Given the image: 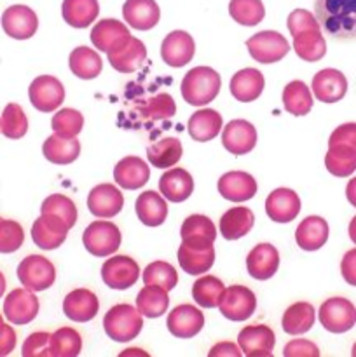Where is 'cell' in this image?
<instances>
[{
  "label": "cell",
  "mask_w": 356,
  "mask_h": 357,
  "mask_svg": "<svg viewBox=\"0 0 356 357\" xmlns=\"http://www.w3.org/2000/svg\"><path fill=\"white\" fill-rule=\"evenodd\" d=\"M98 310H100L98 296L86 288L73 289L63 300V312L75 323H87L96 316Z\"/></svg>",
  "instance_id": "22"
},
{
  "label": "cell",
  "mask_w": 356,
  "mask_h": 357,
  "mask_svg": "<svg viewBox=\"0 0 356 357\" xmlns=\"http://www.w3.org/2000/svg\"><path fill=\"white\" fill-rule=\"evenodd\" d=\"M68 65L73 75L82 80L96 79L101 73V68H103L100 54L91 47H86V45L73 49L68 58Z\"/></svg>",
  "instance_id": "39"
},
{
  "label": "cell",
  "mask_w": 356,
  "mask_h": 357,
  "mask_svg": "<svg viewBox=\"0 0 356 357\" xmlns=\"http://www.w3.org/2000/svg\"><path fill=\"white\" fill-rule=\"evenodd\" d=\"M84 126V117L79 110L73 108H61L52 115L51 128L56 135L63 138H75Z\"/></svg>",
  "instance_id": "51"
},
{
  "label": "cell",
  "mask_w": 356,
  "mask_h": 357,
  "mask_svg": "<svg viewBox=\"0 0 356 357\" xmlns=\"http://www.w3.org/2000/svg\"><path fill=\"white\" fill-rule=\"evenodd\" d=\"M16 347V333L9 324H0V354L7 356Z\"/></svg>",
  "instance_id": "58"
},
{
  "label": "cell",
  "mask_w": 356,
  "mask_h": 357,
  "mask_svg": "<svg viewBox=\"0 0 356 357\" xmlns=\"http://www.w3.org/2000/svg\"><path fill=\"white\" fill-rule=\"evenodd\" d=\"M2 135L10 139H20L27 135L28 131V121L24 115L23 108L17 103H9L2 112Z\"/></svg>",
  "instance_id": "49"
},
{
  "label": "cell",
  "mask_w": 356,
  "mask_h": 357,
  "mask_svg": "<svg viewBox=\"0 0 356 357\" xmlns=\"http://www.w3.org/2000/svg\"><path fill=\"white\" fill-rule=\"evenodd\" d=\"M218 192L230 202H246L257 194V181L244 171H229L220 176Z\"/></svg>",
  "instance_id": "23"
},
{
  "label": "cell",
  "mask_w": 356,
  "mask_h": 357,
  "mask_svg": "<svg viewBox=\"0 0 356 357\" xmlns=\"http://www.w3.org/2000/svg\"><path fill=\"white\" fill-rule=\"evenodd\" d=\"M63 20L73 28H87L100 14L98 0H63Z\"/></svg>",
  "instance_id": "36"
},
{
  "label": "cell",
  "mask_w": 356,
  "mask_h": 357,
  "mask_svg": "<svg viewBox=\"0 0 356 357\" xmlns=\"http://www.w3.org/2000/svg\"><path fill=\"white\" fill-rule=\"evenodd\" d=\"M112 68L121 73H133L145 63L147 47L140 38L131 37L122 47L107 52Z\"/></svg>",
  "instance_id": "28"
},
{
  "label": "cell",
  "mask_w": 356,
  "mask_h": 357,
  "mask_svg": "<svg viewBox=\"0 0 356 357\" xmlns=\"http://www.w3.org/2000/svg\"><path fill=\"white\" fill-rule=\"evenodd\" d=\"M355 138H356L355 122H346V124L339 126V128L332 132L330 139H328V146L330 145L355 146Z\"/></svg>",
  "instance_id": "56"
},
{
  "label": "cell",
  "mask_w": 356,
  "mask_h": 357,
  "mask_svg": "<svg viewBox=\"0 0 356 357\" xmlns=\"http://www.w3.org/2000/svg\"><path fill=\"white\" fill-rule=\"evenodd\" d=\"M124 197L115 185L101 183L89 192L87 208L96 218H114L122 211Z\"/></svg>",
  "instance_id": "15"
},
{
  "label": "cell",
  "mask_w": 356,
  "mask_h": 357,
  "mask_svg": "<svg viewBox=\"0 0 356 357\" xmlns=\"http://www.w3.org/2000/svg\"><path fill=\"white\" fill-rule=\"evenodd\" d=\"M168 305H170V296H168L166 289L159 288V286L145 284V288H142V291L136 296V309L149 319L164 316Z\"/></svg>",
  "instance_id": "41"
},
{
  "label": "cell",
  "mask_w": 356,
  "mask_h": 357,
  "mask_svg": "<svg viewBox=\"0 0 356 357\" xmlns=\"http://www.w3.org/2000/svg\"><path fill=\"white\" fill-rule=\"evenodd\" d=\"M316 20L327 37L353 40L356 35V0H314Z\"/></svg>",
  "instance_id": "1"
},
{
  "label": "cell",
  "mask_w": 356,
  "mask_h": 357,
  "mask_svg": "<svg viewBox=\"0 0 356 357\" xmlns=\"http://www.w3.org/2000/svg\"><path fill=\"white\" fill-rule=\"evenodd\" d=\"M131 38L128 26L117 20H101L91 30V42L98 51L112 52L122 47Z\"/></svg>",
  "instance_id": "18"
},
{
  "label": "cell",
  "mask_w": 356,
  "mask_h": 357,
  "mask_svg": "<svg viewBox=\"0 0 356 357\" xmlns=\"http://www.w3.org/2000/svg\"><path fill=\"white\" fill-rule=\"evenodd\" d=\"M42 152L49 162L65 166V164H72L80 155V143L77 136L75 138H63L59 135H52L44 142Z\"/></svg>",
  "instance_id": "35"
},
{
  "label": "cell",
  "mask_w": 356,
  "mask_h": 357,
  "mask_svg": "<svg viewBox=\"0 0 356 357\" xmlns=\"http://www.w3.org/2000/svg\"><path fill=\"white\" fill-rule=\"evenodd\" d=\"M150 178V169L147 162H143L140 157H124L119 160L114 167V180L124 190H138L145 187Z\"/></svg>",
  "instance_id": "26"
},
{
  "label": "cell",
  "mask_w": 356,
  "mask_h": 357,
  "mask_svg": "<svg viewBox=\"0 0 356 357\" xmlns=\"http://www.w3.org/2000/svg\"><path fill=\"white\" fill-rule=\"evenodd\" d=\"M122 16L129 26L145 31L159 23L161 9L156 0H126Z\"/></svg>",
  "instance_id": "27"
},
{
  "label": "cell",
  "mask_w": 356,
  "mask_h": 357,
  "mask_svg": "<svg viewBox=\"0 0 356 357\" xmlns=\"http://www.w3.org/2000/svg\"><path fill=\"white\" fill-rule=\"evenodd\" d=\"M28 96H30V103L37 110L49 114L61 107L63 100H65V87L56 77L40 75L30 84Z\"/></svg>",
  "instance_id": "9"
},
{
  "label": "cell",
  "mask_w": 356,
  "mask_h": 357,
  "mask_svg": "<svg viewBox=\"0 0 356 357\" xmlns=\"http://www.w3.org/2000/svg\"><path fill=\"white\" fill-rule=\"evenodd\" d=\"M313 93L321 103H337L348 93V79L339 70L325 68L314 75Z\"/></svg>",
  "instance_id": "20"
},
{
  "label": "cell",
  "mask_w": 356,
  "mask_h": 357,
  "mask_svg": "<svg viewBox=\"0 0 356 357\" xmlns=\"http://www.w3.org/2000/svg\"><path fill=\"white\" fill-rule=\"evenodd\" d=\"M253 223L255 218L251 209L244 208V206H237V208L223 213V216L220 218V234L227 241L241 239L253 229Z\"/></svg>",
  "instance_id": "34"
},
{
  "label": "cell",
  "mask_w": 356,
  "mask_h": 357,
  "mask_svg": "<svg viewBox=\"0 0 356 357\" xmlns=\"http://www.w3.org/2000/svg\"><path fill=\"white\" fill-rule=\"evenodd\" d=\"M328 223L321 216H307L295 230V241L304 251H318L328 241Z\"/></svg>",
  "instance_id": "33"
},
{
  "label": "cell",
  "mask_w": 356,
  "mask_h": 357,
  "mask_svg": "<svg viewBox=\"0 0 356 357\" xmlns=\"http://www.w3.org/2000/svg\"><path fill=\"white\" fill-rule=\"evenodd\" d=\"M140 267L133 258L114 257L107 260L101 267V279L112 289H129L140 279Z\"/></svg>",
  "instance_id": "10"
},
{
  "label": "cell",
  "mask_w": 356,
  "mask_h": 357,
  "mask_svg": "<svg viewBox=\"0 0 356 357\" xmlns=\"http://www.w3.org/2000/svg\"><path fill=\"white\" fill-rule=\"evenodd\" d=\"M215 261L213 244H187L181 243L178 248V264L181 271L191 275L206 274Z\"/></svg>",
  "instance_id": "19"
},
{
  "label": "cell",
  "mask_w": 356,
  "mask_h": 357,
  "mask_svg": "<svg viewBox=\"0 0 356 357\" xmlns=\"http://www.w3.org/2000/svg\"><path fill=\"white\" fill-rule=\"evenodd\" d=\"M51 349L56 357H75L82 351V337L73 328H59L52 333Z\"/></svg>",
  "instance_id": "47"
},
{
  "label": "cell",
  "mask_w": 356,
  "mask_h": 357,
  "mask_svg": "<svg viewBox=\"0 0 356 357\" xmlns=\"http://www.w3.org/2000/svg\"><path fill=\"white\" fill-rule=\"evenodd\" d=\"M136 216L147 227L163 225L168 216V204L161 194L154 190L142 192L135 204Z\"/></svg>",
  "instance_id": "31"
},
{
  "label": "cell",
  "mask_w": 356,
  "mask_h": 357,
  "mask_svg": "<svg viewBox=\"0 0 356 357\" xmlns=\"http://www.w3.org/2000/svg\"><path fill=\"white\" fill-rule=\"evenodd\" d=\"M51 337L52 335L47 333V331H37V333H31L30 337L24 340L23 349H21V354H23V357L52 356Z\"/></svg>",
  "instance_id": "54"
},
{
  "label": "cell",
  "mask_w": 356,
  "mask_h": 357,
  "mask_svg": "<svg viewBox=\"0 0 356 357\" xmlns=\"http://www.w3.org/2000/svg\"><path fill=\"white\" fill-rule=\"evenodd\" d=\"M222 129V115L213 108H201L188 119L187 131L195 142H209L216 138Z\"/></svg>",
  "instance_id": "32"
},
{
  "label": "cell",
  "mask_w": 356,
  "mask_h": 357,
  "mask_svg": "<svg viewBox=\"0 0 356 357\" xmlns=\"http://www.w3.org/2000/svg\"><path fill=\"white\" fill-rule=\"evenodd\" d=\"M355 257H356L355 250L348 251V253L344 255V258H342V265H341L342 275H344V279L351 286L355 284Z\"/></svg>",
  "instance_id": "60"
},
{
  "label": "cell",
  "mask_w": 356,
  "mask_h": 357,
  "mask_svg": "<svg viewBox=\"0 0 356 357\" xmlns=\"http://www.w3.org/2000/svg\"><path fill=\"white\" fill-rule=\"evenodd\" d=\"M321 326L330 333H346L353 330L356 321V310L353 302L341 296H334L323 302L318 312Z\"/></svg>",
  "instance_id": "7"
},
{
  "label": "cell",
  "mask_w": 356,
  "mask_h": 357,
  "mask_svg": "<svg viewBox=\"0 0 356 357\" xmlns=\"http://www.w3.org/2000/svg\"><path fill=\"white\" fill-rule=\"evenodd\" d=\"M2 28L10 38L27 40L34 37L38 28V17L30 7L10 6L2 14Z\"/></svg>",
  "instance_id": "13"
},
{
  "label": "cell",
  "mask_w": 356,
  "mask_h": 357,
  "mask_svg": "<svg viewBox=\"0 0 356 357\" xmlns=\"http://www.w3.org/2000/svg\"><path fill=\"white\" fill-rule=\"evenodd\" d=\"M121 232H119L117 225L112 222H105V220H98L93 222L86 230H84L82 243L84 248L89 251L94 257H108V255L115 253L121 246Z\"/></svg>",
  "instance_id": "4"
},
{
  "label": "cell",
  "mask_w": 356,
  "mask_h": 357,
  "mask_svg": "<svg viewBox=\"0 0 356 357\" xmlns=\"http://www.w3.org/2000/svg\"><path fill=\"white\" fill-rule=\"evenodd\" d=\"M166 326L173 337L192 338L205 326V316L194 305L184 303V305H178L171 310L170 316H168Z\"/></svg>",
  "instance_id": "17"
},
{
  "label": "cell",
  "mask_w": 356,
  "mask_h": 357,
  "mask_svg": "<svg viewBox=\"0 0 356 357\" xmlns=\"http://www.w3.org/2000/svg\"><path fill=\"white\" fill-rule=\"evenodd\" d=\"M223 289H225V286H223V282L218 278H215V275H202L192 286V298H194V302L199 307L215 309V307H218Z\"/></svg>",
  "instance_id": "45"
},
{
  "label": "cell",
  "mask_w": 356,
  "mask_h": 357,
  "mask_svg": "<svg viewBox=\"0 0 356 357\" xmlns=\"http://www.w3.org/2000/svg\"><path fill=\"white\" fill-rule=\"evenodd\" d=\"M283 105L288 114L302 117L313 108V94L302 80H293L283 89Z\"/></svg>",
  "instance_id": "43"
},
{
  "label": "cell",
  "mask_w": 356,
  "mask_h": 357,
  "mask_svg": "<svg viewBox=\"0 0 356 357\" xmlns=\"http://www.w3.org/2000/svg\"><path fill=\"white\" fill-rule=\"evenodd\" d=\"M279 267V253L272 244H257L246 257L248 274L257 281H267Z\"/></svg>",
  "instance_id": "25"
},
{
  "label": "cell",
  "mask_w": 356,
  "mask_h": 357,
  "mask_svg": "<svg viewBox=\"0 0 356 357\" xmlns=\"http://www.w3.org/2000/svg\"><path fill=\"white\" fill-rule=\"evenodd\" d=\"M325 166L334 176H351L356 169V150L348 145H330L325 155Z\"/></svg>",
  "instance_id": "42"
},
{
  "label": "cell",
  "mask_w": 356,
  "mask_h": 357,
  "mask_svg": "<svg viewBox=\"0 0 356 357\" xmlns=\"http://www.w3.org/2000/svg\"><path fill=\"white\" fill-rule=\"evenodd\" d=\"M316 319V310L311 303L297 302L285 310L281 319V326L288 335H302L313 328Z\"/></svg>",
  "instance_id": "38"
},
{
  "label": "cell",
  "mask_w": 356,
  "mask_h": 357,
  "mask_svg": "<svg viewBox=\"0 0 356 357\" xmlns=\"http://www.w3.org/2000/svg\"><path fill=\"white\" fill-rule=\"evenodd\" d=\"M222 145L227 152L234 155L250 153L257 145V131L253 124L243 119L230 121L222 132Z\"/></svg>",
  "instance_id": "16"
},
{
  "label": "cell",
  "mask_w": 356,
  "mask_h": 357,
  "mask_svg": "<svg viewBox=\"0 0 356 357\" xmlns=\"http://www.w3.org/2000/svg\"><path fill=\"white\" fill-rule=\"evenodd\" d=\"M283 354H285V357H318L320 351L309 340H293L286 345Z\"/></svg>",
  "instance_id": "57"
},
{
  "label": "cell",
  "mask_w": 356,
  "mask_h": 357,
  "mask_svg": "<svg viewBox=\"0 0 356 357\" xmlns=\"http://www.w3.org/2000/svg\"><path fill=\"white\" fill-rule=\"evenodd\" d=\"M286 26H288L290 35H292V37L293 35L300 33V31L321 30L316 16L306 9H295L293 13H290L288 20H286Z\"/></svg>",
  "instance_id": "55"
},
{
  "label": "cell",
  "mask_w": 356,
  "mask_h": 357,
  "mask_svg": "<svg viewBox=\"0 0 356 357\" xmlns=\"http://www.w3.org/2000/svg\"><path fill=\"white\" fill-rule=\"evenodd\" d=\"M264 84V75L257 68H243L230 79V94L241 103H250L260 96Z\"/></svg>",
  "instance_id": "30"
},
{
  "label": "cell",
  "mask_w": 356,
  "mask_h": 357,
  "mask_svg": "<svg viewBox=\"0 0 356 357\" xmlns=\"http://www.w3.org/2000/svg\"><path fill=\"white\" fill-rule=\"evenodd\" d=\"M181 153H184V149H181L180 139L177 138H164L147 149L149 162L157 169H166V167L175 166L181 159Z\"/></svg>",
  "instance_id": "44"
},
{
  "label": "cell",
  "mask_w": 356,
  "mask_h": 357,
  "mask_svg": "<svg viewBox=\"0 0 356 357\" xmlns=\"http://www.w3.org/2000/svg\"><path fill=\"white\" fill-rule=\"evenodd\" d=\"M300 211V199L290 188H276L265 201V213L276 223H290Z\"/></svg>",
  "instance_id": "24"
},
{
  "label": "cell",
  "mask_w": 356,
  "mask_h": 357,
  "mask_svg": "<svg viewBox=\"0 0 356 357\" xmlns=\"http://www.w3.org/2000/svg\"><path fill=\"white\" fill-rule=\"evenodd\" d=\"M68 230L70 227L61 218L42 213L40 218L31 227V239H34V243L38 248L51 251L65 243L66 236H68Z\"/></svg>",
  "instance_id": "14"
},
{
  "label": "cell",
  "mask_w": 356,
  "mask_h": 357,
  "mask_svg": "<svg viewBox=\"0 0 356 357\" xmlns=\"http://www.w3.org/2000/svg\"><path fill=\"white\" fill-rule=\"evenodd\" d=\"M38 298L28 288L13 289L3 298V316L13 324H28L37 317Z\"/></svg>",
  "instance_id": "11"
},
{
  "label": "cell",
  "mask_w": 356,
  "mask_h": 357,
  "mask_svg": "<svg viewBox=\"0 0 356 357\" xmlns=\"http://www.w3.org/2000/svg\"><path fill=\"white\" fill-rule=\"evenodd\" d=\"M17 279L31 291H45L56 281V268L47 258L30 255L17 265Z\"/></svg>",
  "instance_id": "6"
},
{
  "label": "cell",
  "mask_w": 356,
  "mask_h": 357,
  "mask_svg": "<svg viewBox=\"0 0 356 357\" xmlns=\"http://www.w3.org/2000/svg\"><path fill=\"white\" fill-rule=\"evenodd\" d=\"M138 110L142 112L143 119H150V121H168L177 112V103H175V100L168 93H161L157 96L147 100L145 103L140 105Z\"/></svg>",
  "instance_id": "50"
},
{
  "label": "cell",
  "mask_w": 356,
  "mask_h": 357,
  "mask_svg": "<svg viewBox=\"0 0 356 357\" xmlns=\"http://www.w3.org/2000/svg\"><path fill=\"white\" fill-rule=\"evenodd\" d=\"M222 79L209 66H195L185 73L181 80V96L192 107H205L212 103L220 93Z\"/></svg>",
  "instance_id": "2"
},
{
  "label": "cell",
  "mask_w": 356,
  "mask_h": 357,
  "mask_svg": "<svg viewBox=\"0 0 356 357\" xmlns=\"http://www.w3.org/2000/svg\"><path fill=\"white\" fill-rule=\"evenodd\" d=\"M241 349L236 347V344L232 342H222V344H216L212 351L208 352L209 357H241Z\"/></svg>",
  "instance_id": "59"
},
{
  "label": "cell",
  "mask_w": 356,
  "mask_h": 357,
  "mask_svg": "<svg viewBox=\"0 0 356 357\" xmlns=\"http://www.w3.org/2000/svg\"><path fill=\"white\" fill-rule=\"evenodd\" d=\"M159 190L170 202H184L194 192V180L185 169L175 167L159 178Z\"/></svg>",
  "instance_id": "29"
},
{
  "label": "cell",
  "mask_w": 356,
  "mask_h": 357,
  "mask_svg": "<svg viewBox=\"0 0 356 357\" xmlns=\"http://www.w3.org/2000/svg\"><path fill=\"white\" fill-rule=\"evenodd\" d=\"M229 14L243 26H255L264 20L265 9L262 0H230Z\"/></svg>",
  "instance_id": "46"
},
{
  "label": "cell",
  "mask_w": 356,
  "mask_h": 357,
  "mask_svg": "<svg viewBox=\"0 0 356 357\" xmlns=\"http://www.w3.org/2000/svg\"><path fill=\"white\" fill-rule=\"evenodd\" d=\"M143 328L142 312L129 303L114 305L103 317V330L114 342L128 344L135 340Z\"/></svg>",
  "instance_id": "3"
},
{
  "label": "cell",
  "mask_w": 356,
  "mask_h": 357,
  "mask_svg": "<svg viewBox=\"0 0 356 357\" xmlns=\"http://www.w3.org/2000/svg\"><path fill=\"white\" fill-rule=\"evenodd\" d=\"M293 51L304 61H320L327 52V42L321 30H307L293 35Z\"/></svg>",
  "instance_id": "40"
},
{
  "label": "cell",
  "mask_w": 356,
  "mask_h": 357,
  "mask_svg": "<svg viewBox=\"0 0 356 357\" xmlns=\"http://www.w3.org/2000/svg\"><path fill=\"white\" fill-rule=\"evenodd\" d=\"M195 54L194 38L184 30H175L161 44V58L173 68L188 65Z\"/></svg>",
  "instance_id": "12"
},
{
  "label": "cell",
  "mask_w": 356,
  "mask_h": 357,
  "mask_svg": "<svg viewBox=\"0 0 356 357\" xmlns=\"http://www.w3.org/2000/svg\"><path fill=\"white\" fill-rule=\"evenodd\" d=\"M220 314L229 321H246L257 309L255 293L246 286L234 284L223 289L218 302Z\"/></svg>",
  "instance_id": "8"
},
{
  "label": "cell",
  "mask_w": 356,
  "mask_h": 357,
  "mask_svg": "<svg viewBox=\"0 0 356 357\" xmlns=\"http://www.w3.org/2000/svg\"><path fill=\"white\" fill-rule=\"evenodd\" d=\"M24 243L23 227L14 220H0V251L2 253H14Z\"/></svg>",
  "instance_id": "53"
},
{
  "label": "cell",
  "mask_w": 356,
  "mask_h": 357,
  "mask_svg": "<svg viewBox=\"0 0 356 357\" xmlns=\"http://www.w3.org/2000/svg\"><path fill=\"white\" fill-rule=\"evenodd\" d=\"M248 52L255 61L262 65H271V63L281 61L290 51V44L281 33L272 30L258 31L253 37L246 40Z\"/></svg>",
  "instance_id": "5"
},
{
  "label": "cell",
  "mask_w": 356,
  "mask_h": 357,
  "mask_svg": "<svg viewBox=\"0 0 356 357\" xmlns=\"http://www.w3.org/2000/svg\"><path fill=\"white\" fill-rule=\"evenodd\" d=\"M237 344L241 352L246 356H271L276 345V337L265 324H251L239 331Z\"/></svg>",
  "instance_id": "21"
},
{
  "label": "cell",
  "mask_w": 356,
  "mask_h": 357,
  "mask_svg": "<svg viewBox=\"0 0 356 357\" xmlns=\"http://www.w3.org/2000/svg\"><path fill=\"white\" fill-rule=\"evenodd\" d=\"M143 282L147 286H159L171 291L178 284L177 268L168 261H154L143 271Z\"/></svg>",
  "instance_id": "48"
},
{
  "label": "cell",
  "mask_w": 356,
  "mask_h": 357,
  "mask_svg": "<svg viewBox=\"0 0 356 357\" xmlns=\"http://www.w3.org/2000/svg\"><path fill=\"white\" fill-rule=\"evenodd\" d=\"M40 213L44 215H54L58 218H61L66 225L72 229L77 222V208L72 202V199H68L66 195L61 194H52L42 202Z\"/></svg>",
  "instance_id": "52"
},
{
  "label": "cell",
  "mask_w": 356,
  "mask_h": 357,
  "mask_svg": "<svg viewBox=\"0 0 356 357\" xmlns=\"http://www.w3.org/2000/svg\"><path fill=\"white\" fill-rule=\"evenodd\" d=\"M181 243L213 244L216 239V227L205 215H192L185 218L180 229Z\"/></svg>",
  "instance_id": "37"
}]
</instances>
